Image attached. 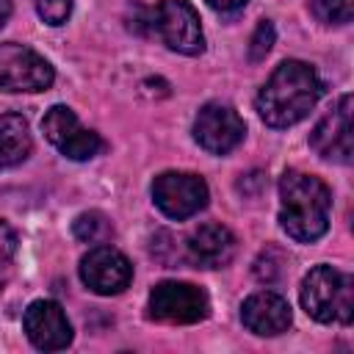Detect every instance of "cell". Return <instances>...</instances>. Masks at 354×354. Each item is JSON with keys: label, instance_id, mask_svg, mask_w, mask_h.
<instances>
[{"label": "cell", "instance_id": "6da1fadb", "mask_svg": "<svg viewBox=\"0 0 354 354\" xmlns=\"http://www.w3.org/2000/svg\"><path fill=\"white\" fill-rule=\"evenodd\" d=\"M321 94H324V83L318 72L307 61L288 58L271 72L266 86L257 91L254 111L268 127L282 130L299 124L315 108Z\"/></svg>", "mask_w": 354, "mask_h": 354}, {"label": "cell", "instance_id": "7a4b0ae2", "mask_svg": "<svg viewBox=\"0 0 354 354\" xmlns=\"http://www.w3.org/2000/svg\"><path fill=\"white\" fill-rule=\"evenodd\" d=\"M332 191L301 169H288L279 177V227L299 243H315L329 230Z\"/></svg>", "mask_w": 354, "mask_h": 354}, {"label": "cell", "instance_id": "3957f363", "mask_svg": "<svg viewBox=\"0 0 354 354\" xmlns=\"http://www.w3.org/2000/svg\"><path fill=\"white\" fill-rule=\"evenodd\" d=\"M301 307L318 324H351L354 315V277L335 266H315L304 274L299 288Z\"/></svg>", "mask_w": 354, "mask_h": 354}, {"label": "cell", "instance_id": "277c9868", "mask_svg": "<svg viewBox=\"0 0 354 354\" xmlns=\"http://www.w3.org/2000/svg\"><path fill=\"white\" fill-rule=\"evenodd\" d=\"M149 30L163 39V44L180 55H202L205 33L196 8L188 0H160L147 11Z\"/></svg>", "mask_w": 354, "mask_h": 354}, {"label": "cell", "instance_id": "5b68a950", "mask_svg": "<svg viewBox=\"0 0 354 354\" xmlns=\"http://www.w3.org/2000/svg\"><path fill=\"white\" fill-rule=\"evenodd\" d=\"M55 83L53 64L39 55L33 47L19 41L0 44V91L6 94H36L47 91Z\"/></svg>", "mask_w": 354, "mask_h": 354}, {"label": "cell", "instance_id": "8992f818", "mask_svg": "<svg viewBox=\"0 0 354 354\" xmlns=\"http://www.w3.org/2000/svg\"><path fill=\"white\" fill-rule=\"evenodd\" d=\"M147 310L160 324H199L210 315V299L199 285L166 279L149 290Z\"/></svg>", "mask_w": 354, "mask_h": 354}, {"label": "cell", "instance_id": "52a82bcc", "mask_svg": "<svg viewBox=\"0 0 354 354\" xmlns=\"http://www.w3.org/2000/svg\"><path fill=\"white\" fill-rule=\"evenodd\" d=\"M207 199V183L194 171H160L152 180V202L171 221L196 216L199 210H205Z\"/></svg>", "mask_w": 354, "mask_h": 354}, {"label": "cell", "instance_id": "ba28073f", "mask_svg": "<svg viewBox=\"0 0 354 354\" xmlns=\"http://www.w3.org/2000/svg\"><path fill=\"white\" fill-rule=\"evenodd\" d=\"M41 133L69 160H91L105 149L102 136L97 130L83 127L77 113L69 105L47 108V113L41 119Z\"/></svg>", "mask_w": 354, "mask_h": 354}, {"label": "cell", "instance_id": "9c48e42d", "mask_svg": "<svg viewBox=\"0 0 354 354\" xmlns=\"http://www.w3.org/2000/svg\"><path fill=\"white\" fill-rule=\"evenodd\" d=\"M246 136V122L227 102H205L194 119V141L210 155L232 152Z\"/></svg>", "mask_w": 354, "mask_h": 354}, {"label": "cell", "instance_id": "30bf717a", "mask_svg": "<svg viewBox=\"0 0 354 354\" xmlns=\"http://www.w3.org/2000/svg\"><path fill=\"white\" fill-rule=\"evenodd\" d=\"M80 279L97 296H116L130 285L133 266L111 243H97L80 257Z\"/></svg>", "mask_w": 354, "mask_h": 354}, {"label": "cell", "instance_id": "8fae6325", "mask_svg": "<svg viewBox=\"0 0 354 354\" xmlns=\"http://www.w3.org/2000/svg\"><path fill=\"white\" fill-rule=\"evenodd\" d=\"M310 147L318 158L351 163V94H343L310 130Z\"/></svg>", "mask_w": 354, "mask_h": 354}, {"label": "cell", "instance_id": "7c38bea8", "mask_svg": "<svg viewBox=\"0 0 354 354\" xmlns=\"http://www.w3.org/2000/svg\"><path fill=\"white\" fill-rule=\"evenodd\" d=\"M22 329L39 351H61L72 343V324L64 307L53 299H36L22 315Z\"/></svg>", "mask_w": 354, "mask_h": 354}, {"label": "cell", "instance_id": "4fadbf2b", "mask_svg": "<svg viewBox=\"0 0 354 354\" xmlns=\"http://www.w3.org/2000/svg\"><path fill=\"white\" fill-rule=\"evenodd\" d=\"M241 321L252 335L260 337H277L290 329L293 324V310L285 296L274 290H257L243 299L241 304Z\"/></svg>", "mask_w": 354, "mask_h": 354}, {"label": "cell", "instance_id": "5bb4252c", "mask_svg": "<svg viewBox=\"0 0 354 354\" xmlns=\"http://www.w3.org/2000/svg\"><path fill=\"white\" fill-rule=\"evenodd\" d=\"M238 241L230 227L207 221L185 238V254L196 268H224L232 263Z\"/></svg>", "mask_w": 354, "mask_h": 354}, {"label": "cell", "instance_id": "9a60e30c", "mask_svg": "<svg viewBox=\"0 0 354 354\" xmlns=\"http://www.w3.org/2000/svg\"><path fill=\"white\" fill-rule=\"evenodd\" d=\"M33 149L30 127L22 113H0V169L22 163Z\"/></svg>", "mask_w": 354, "mask_h": 354}, {"label": "cell", "instance_id": "2e32d148", "mask_svg": "<svg viewBox=\"0 0 354 354\" xmlns=\"http://www.w3.org/2000/svg\"><path fill=\"white\" fill-rule=\"evenodd\" d=\"M72 232H75L77 241L97 246V243H108V241L113 238V224H111V218H108L105 213H100V210H86V213H80V216L75 218Z\"/></svg>", "mask_w": 354, "mask_h": 354}, {"label": "cell", "instance_id": "e0dca14e", "mask_svg": "<svg viewBox=\"0 0 354 354\" xmlns=\"http://www.w3.org/2000/svg\"><path fill=\"white\" fill-rule=\"evenodd\" d=\"M310 11L324 25H346L354 17V0H310Z\"/></svg>", "mask_w": 354, "mask_h": 354}, {"label": "cell", "instance_id": "ac0fdd59", "mask_svg": "<svg viewBox=\"0 0 354 354\" xmlns=\"http://www.w3.org/2000/svg\"><path fill=\"white\" fill-rule=\"evenodd\" d=\"M274 39H277V30H274V22L271 19H260L252 39H249V61L257 64L268 55V50L274 47Z\"/></svg>", "mask_w": 354, "mask_h": 354}, {"label": "cell", "instance_id": "d6986e66", "mask_svg": "<svg viewBox=\"0 0 354 354\" xmlns=\"http://www.w3.org/2000/svg\"><path fill=\"white\" fill-rule=\"evenodd\" d=\"M36 14L41 17V22L58 28L69 19L72 14V0H36Z\"/></svg>", "mask_w": 354, "mask_h": 354}, {"label": "cell", "instance_id": "ffe728a7", "mask_svg": "<svg viewBox=\"0 0 354 354\" xmlns=\"http://www.w3.org/2000/svg\"><path fill=\"white\" fill-rule=\"evenodd\" d=\"M14 252H17V232L6 218H0V263H8Z\"/></svg>", "mask_w": 354, "mask_h": 354}, {"label": "cell", "instance_id": "44dd1931", "mask_svg": "<svg viewBox=\"0 0 354 354\" xmlns=\"http://www.w3.org/2000/svg\"><path fill=\"white\" fill-rule=\"evenodd\" d=\"M246 3H249V0H207V6H210L213 11H218V14H235V11H241Z\"/></svg>", "mask_w": 354, "mask_h": 354}, {"label": "cell", "instance_id": "7402d4cb", "mask_svg": "<svg viewBox=\"0 0 354 354\" xmlns=\"http://www.w3.org/2000/svg\"><path fill=\"white\" fill-rule=\"evenodd\" d=\"M8 17H11V0H0V28L8 22Z\"/></svg>", "mask_w": 354, "mask_h": 354}, {"label": "cell", "instance_id": "603a6c76", "mask_svg": "<svg viewBox=\"0 0 354 354\" xmlns=\"http://www.w3.org/2000/svg\"><path fill=\"white\" fill-rule=\"evenodd\" d=\"M8 277H11V268H8V263H0V290L6 288V282H8Z\"/></svg>", "mask_w": 354, "mask_h": 354}]
</instances>
